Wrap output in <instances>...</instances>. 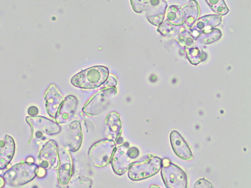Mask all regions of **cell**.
<instances>
[{"label": "cell", "mask_w": 251, "mask_h": 188, "mask_svg": "<svg viewBox=\"0 0 251 188\" xmlns=\"http://www.w3.org/2000/svg\"><path fill=\"white\" fill-rule=\"evenodd\" d=\"M109 70L105 67L98 66L83 70L71 79L72 84L79 89L92 90L98 88L105 83Z\"/></svg>", "instance_id": "obj_1"}, {"label": "cell", "mask_w": 251, "mask_h": 188, "mask_svg": "<svg viewBox=\"0 0 251 188\" xmlns=\"http://www.w3.org/2000/svg\"><path fill=\"white\" fill-rule=\"evenodd\" d=\"M38 165L27 162L12 166L3 175L5 183L11 187L24 186L36 177Z\"/></svg>", "instance_id": "obj_2"}, {"label": "cell", "mask_w": 251, "mask_h": 188, "mask_svg": "<svg viewBox=\"0 0 251 188\" xmlns=\"http://www.w3.org/2000/svg\"><path fill=\"white\" fill-rule=\"evenodd\" d=\"M162 166L161 158L150 155L144 161L133 162L128 170V176L134 181L147 179L157 174Z\"/></svg>", "instance_id": "obj_3"}, {"label": "cell", "mask_w": 251, "mask_h": 188, "mask_svg": "<svg viewBox=\"0 0 251 188\" xmlns=\"http://www.w3.org/2000/svg\"><path fill=\"white\" fill-rule=\"evenodd\" d=\"M26 121L29 124L31 130L28 144L32 141L43 140L47 136L56 135L61 131L59 124L44 117H27Z\"/></svg>", "instance_id": "obj_4"}, {"label": "cell", "mask_w": 251, "mask_h": 188, "mask_svg": "<svg viewBox=\"0 0 251 188\" xmlns=\"http://www.w3.org/2000/svg\"><path fill=\"white\" fill-rule=\"evenodd\" d=\"M116 147V143L113 140H101L92 146L88 151V156L96 166L102 168L111 162Z\"/></svg>", "instance_id": "obj_5"}, {"label": "cell", "mask_w": 251, "mask_h": 188, "mask_svg": "<svg viewBox=\"0 0 251 188\" xmlns=\"http://www.w3.org/2000/svg\"><path fill=\"white\" fill-rule=\"evenodd\" d=\"M117 94L115 87H108L102 89L93 95L82 108V112L90 116H96L100 113L107 106L109 101Z\"/></svg>", "instance_id": "obj_6"}, {"label": "cell", "mask_w": 251, "mask_h": 188, "mask_svg": "<svg viewBox=\"0 0 251 188\" xmlns=\"http://www.w3.org/2000/svg\"><path fill=\"white\" fill-rule=\"evenodd\" d=\"M59 164L57 179L60 185H66L74 175V162L70 151L64 146L58 147Z\"/></svg>", "instance_id": "obj_7"}, {"label": "cell", "mask_w": 251, "mask_h": 188, "mask_svg": "<svg viewBox=\"0 0 251 188\" xmlns=\"http://www.w3.org/2000/svg\"><path fill=\"white\" fill-rule=\"evenodd\" d=\"M161 175L166 188H187V177L179 166L171 163L162 166Z\"/></svg>", "instance_id": "obj_8"}, {"label": "cell", "mask_w": 251, "mask_h": 188, "mask_svg": "<svg viewBox=\"0 0 251 188\" xmlns=\"http://www.w3.org/2000/svg\"><path fill=\"white\" fill-rule=\"evenodd\" d=\"M38 166L47 170L57 169L59 164L58 146L52 140L47 141L40 150L38 155Z\"/></svg>", "instance_id": "obj_9"}, {"label": "cell", "mask_w": 251, "mask_h": 188, "mask_svg": "<svg viewBox=\"0 0 251 188\" xmlns=\"http://www.w3.org/2000/svg\"><path fill=\"white\" fill-rule=\"evenodd\" d=\"M129 144L124 143L116 147L111 160L113 171L118 175H122L129 169L133 163L129 154Z\"/></svg>", "instance_id": "obj_10"}, {"label": "cell", "mask_w": 251, "mask_h": 188, "mask_svg": "<svg viewBox=\"0 0 251 188\" xmlns=\"http://www.w3.org/2000/svg\"><path fill=\"white\" fill-rule=\"evenodd\" d=\"M83 139L80 122L75 120L70 123L67 129L65 143L66 148L73 152L79 150Z\"/></svg>", "instance_id": "obj_11"}, {"label": "cell", "mask_w": 251, "mask_h": 188, "mask_svg": "<svg viewBox=\"0 0 251 188\" xmlns=\"http://www.w3.org/2000/svg\"><path fill=\"white\" fill-rule=\"evenodd\" d=\"M46 109L48 115L51 118L56 117L58 109L65 99L64 95L54 84H51L45 94Z\"/></svg>", "instance_id": "obj_12"}, {"label": "cell", "mask_w": 251, "mask_h": 188, "mask_svg": "<svg viewBox=\"0 0 251 188\" xmlns=\"http://www.w3.org/2000/svg\"><path fill=\"white\" fill-rule=\"evenodd\" d=\"M170 141L173 150L177 157L184 161L193 159L194 156L189 146L177 131H172Z\"/></svg>", "instance_id": "obj_13"}, {"label": "cell", "mask_w": 251, "mask_h": 188, "mask_svg": "<svg viewBox=\"0 0 251 188\" xmlns=\"http://www.w3.org/2000/svg\"><path fill=\"white\" fill-rule=\"evenodd\" d=\"M78 104L77 98L73 95H68L62 102L55 118V122L62 124L69 122L73 118Z\"/></svg>", "instance_id": "obj_14"}, {"label": "cell", "mask_w": 251, "mask_h": 188, "mask_svg": "<svg viewBox=\"0 0 251 188\" xmlns=\"http://www.w3.org/2000/svg\"><path fill=\"white\" fill-rule=\"evenodd\" d=\"M15 149V142L11 136L7 135L4 139L0 140V170L7 168L14 157Z\"/></svg>", "instance_id": "obj_15"}, {"label": "cell", "mask_w": 251, "mask_h": 188, "mask_svg": "<svg viewBox=\"0 0 251 188\" xmlns=\"http://www.w3.org/2000/svg\"><path fill=\"white\" fill-rule=\"evenodd\" d=\"M107 127L108 139L113 140L116 143L120 144L122 142V122L119 115L115 112L108 114L104 120Z\"/></svg>", "instance_id": "obj_16"}, {"label": "cell", "mask_w": 251, "mask_h": 188, "mask_svg": "<svg viewBox=\"0 0 251 188\" xmlns=\"http://www.w3.org/2000/svg\"><path fill=\"white\" fill-rule=\"evenodd\" d=\"M92 182L89 179L81 176H75L72 177L66 185H60L61 188H90L92 187Z\"/></svg>", "instance_id": "obj_17"}, {"label": "cell", "mask_w": 251, "mask_h": 188, "mask_svg": "<svg viewBox=\"0 0 251 188\" xmlns=\"http://www.w3.org/2000/svg\"><path fill=\"white\" fill-rule=\"evenodd\" d=\"M193 188H215V187L210 181L205 178H201L195 183Z\"/></svg>", "instance_id": "obj_18"}, {"label": "cell", "mask_w": 251, "mask_h": 188, "mask_svg": "<svg viewBox=\"0 0 251 188\" xmlns=\"http://www.w3.org/2000/svg\"><path fill=\"white\" fill-rule=\"evenodd\" d=\"M47 174V170L44 168H40L38 166V168L36 171V177L39 178H43L45 177Z\"/></svg>", "instance_id": "obj_19"}, {"label": "cell", "mask_w": 251, "mask_h": 188, "mask_svg": "<svg viewBox=\"0 0 251 188\" xmlns=\"http://www.w3.org/2000/svg\"><path fill=\"white\" fill-rule=\"evenodd\" d=\"M28 113L30 117L36 116L38 113V110L37 108L35 107H31L29 109Z\"/></svg>", "instance_id": "obj_20"}, {"label": "cell", "mask_w": 251, "mask_h": 188, "mask_svg": "<svg viewBox=\"0 0 251 188\" xmlns=\"http://www.w3.org/2000/svg\"><path fill=\"white\" fill-rule=\"evenodd\" d=\"M171 163V161L169 158H164L162 160V166L166 167L169 166Z\"/></svg>", "instance_id": "obj_21"}, {"label": "cell", "mask_w": 251, "mask_h": 188, "mask_svg": "<svg viewBox=\"0 0 251 188\" xmlns=\"http://www.w3.org/2000/svg\"><path fill=\"white\" fill-rule=\"evenodd\" d=\"M5 182L3 177L0 176V188H3L5 185Z\"/></svg>", "instance_id": "obj_22"}, {"label": "cell", "mask_w": 251, "mask_h": 188, "mask_svg": "<svg viewBox=\"0 0 251 188\" xmlns=\"http://www.w3.org/2000/svg\"><path fill=\"white\" fill-rule=\"evenodd\" d=\"M27 162L34 163V159L33 157H29L26 159Z\"/></svg>", "instance_id": "obj_23"}, {"label": "cell", "mask_w": 251, "mask_h": 188, "mask_svg": "<svg viewBox=\"0 0 251 188\" xmlns=\"http://www.w3.org/2000/svg\"><path fill=\"white\" fill-rule=\"evenodd\" d=\"M150 188H161L159 186L156 185H151Z\"/></svg>", "instance_id": "obj_24"}]
</instances>
